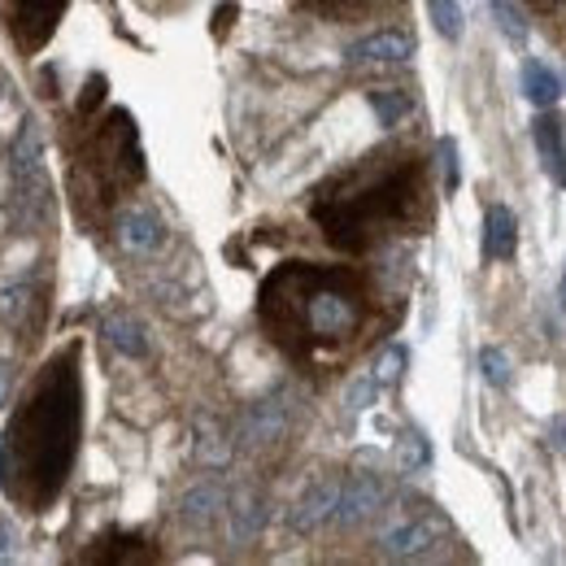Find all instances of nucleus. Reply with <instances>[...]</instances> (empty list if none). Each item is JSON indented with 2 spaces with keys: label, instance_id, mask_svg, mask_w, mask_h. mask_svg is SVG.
Wrapping results in <instances>:
<instances>
[{
  "label": "nucleus",
  "instance_id": "obj_1",
  "mask_svg": "<svg viewBox=\"0 0 566 566\" xmlns=\"http://www.w3.org/2000/svg\"><path fill=\"white\" fill-rule=\"evenodd\" d=\"M258 323L292 366L323 375L375 340L384 301L361 266L280 262L258 287Z\"/></svg>",
  "mask_w": 566,
  "mask_h": 566
},
{
  "label": "nucleus",
  "instance_id": "obj_2",
  "mask_svg": "<svg viewBox=\"0 0 566 566\" xmlns=\"http://www.w3.org/2000/svg\"><path fill=\"white\" fill-rule=\"evenodd\" d=\"M431 210V161L415 144L370 148L310 192V222L345 258H366L401 235H423Z\"/></svg>",
  "mask_w": 566,
  "mask_h": 566
},
{
  "label": "nucleus",
  "instance_id": "obj_3",
  "mask_svg": "<svg viewBox=\"0 0 566 566\" xmlns=\"http://www.w3.org/2000/svg\"><path fill=\"white\" fill-rule=\"evenodd\" d=\"M83 444V340L49 357L18 397L4 436V493L22 514H44L66 493Z\"/></svg>",
  "mask_w": 566,
  "mask_h": 566
},
{
  "label": "nucleus",
  "instance_id": "obj_4",
  "mask_svg": "<svg viewBox=\"0 0 566 566\" xmlns=\"http://www.w3.org/2000/svg\"><path fill=\"white\" fill-rule=\"evenodd\" d=\"M66 188L78 227L101 231L109 227L114 210L136 192L148 175L140 148V127L132 109L109 105L92 114H74V127L66 136Z\"/></svg>",
  "mask_w": 566,
  "mask_h": 566
},
{
  "label": "nucleus",
  "instance_id": "obj_5",
  "mask_svg": "<svg viewBox=\"0 0 566 566\" xmlns=\"http://www.w3.org/2000/svg\"><path fill=\"white\" fill-rule=\"evenodd\" d=\"M66 9H71V0H0V27H4L9 44L18 49V57L44 53L49 40L57 35Z\"/></svg>",
  "mask_w": 566,
  "mask_h": 566
},
{
  "label": "nucleus",
  "instance_id": "obj_6",
  "mask_svg": "<svg viewBox=\"0 0 566 566\" xmlns=\"http://www.w3.org/2000/svg\"><path fill=\"white\" fill-rule=\"evenodd\" d=\"M78 563L92 566H144V563H161V549L140 536V532H127V527H105L101 536L87 541V549L78 554Z\"/></svg>",
  "mask_w": 566,
  "mask_h": 566
},
{
  "label": "nucleus",
  "instance_id": "obj_7",
  "mask_svg": "<svg viewBox=\"0 0 566 566\" xmlns=\"http://www.w3.org/2000/svg\"><path fill=\"white\" fill-rule=\"evenodd\" d=\"M444 532H449V523H444L440 514L423 510V514H410V518H401L397 527H388L379 545H384L388 558H423V554H431V549L440 545Z\"/></svg>",
  "mask_w": 566,
  "mask_h": 566
},
{
  "label": "nucleus",
  "instance_id": "obj_8",
  "mask_svg": "<svg viewBox=\"0 0 566 566\" xmlns=\"http://www.w3.org/2000/svg\"><path fill=\"white\" fill-rule=\"evenodd\" d=\"M415 57V40L401 35V31H375L366 40H357L349 49V62L354 66H401Z\"/></svg>",
  "mask_w": 566,
  "mask_h": 566
},
{
  "label": "nucleus",
  "instance_id": "obj_9",
  "mask_svg": "<svg viewBox=\"0 0 566 566\" xmlns=\"http://www.w3.org/2000/svg\"><path fill=\"white\" fill-rule=\"evenodd\" d=\"M532 140H536V153H541L549 179H554L558 188H566V127L554 109H541V118H536V127H532Z\"/></svg>",
  "mask_w": 566,
  "mask_h": 566
},
{
  "label": "nucleus",
  "instance_id": "obj_10",
  "mask_svg": "<svg viewBox=\"0 0 566 566\" xmlns=\"http://www.w3.org/2000/svg\"><path fill=\"white\" fill-rule=\"evenodd\" d=\"M336 505H340V480H318L310 493L296 501L292 527H296V532H314L318 523L336 518Z\"/></svg>",
  "mask_w": 566,
  "mask_h": 566
},
{
  "label": "nucleus",
  "instance_id": "obj_11",
  "mask_svg": "<svg viewBox=\"0 0 566 566\" xmlns=\"http://www.w3.org/2000/svg\"><path fill=\"white\" fill-rule=\"evenodd\" d=\"M118 240H123L127 253H153V249L166 244V222L153 210H132L118 222Z\"/></svg>",
  "mask_w": 566,
  "mask_h": 566
},
{
  "label": "nucleus",
  "instance_id": "obj_12",
  "mask_svg": "<svg viewBox=\"0 0 566 566\" xmlns=\"http://www.w3.org/2000/svg\"><path fill=\"white\" fill-rule=\"evenodd\" d=\"M384 484L375 475H354L349 484H340V505H336V523H357L370 510H379Z\"/></svg>",
  "mask_w": 566,
  "mask_h": 566
},
{
  "label": "nucleus",
  "instance_id": "obj_13",
  "mask_svg": "<svg viewBox=\"0 0 566 566\" xmlns=\"http://www.w3.org/2000/svg\"><path fill=\"white\" fill-rule=\"evenodd\" d=\"M518 249V222L505 206L484 213V262H510Z\"/></svg>",
  "mask_w": 566,
  "mask_h": 566
},
{
  "label": "nucleus",
  "instance_id": "obj_14",
  "mask_svg": "<svg viewBox=\"0 0 566 566\" xmlns=\"http://www.w3.org/2000/svg\"><path fill=\"white\" fill-rule=\"evenodd\" d=\"M523 92H527V101H532L536 109H554L558 96H563V78L549 71L545 62L527 57V62H523Z\"/></svg>",
  "mask_w": 566,
  "mask_h": 566
},
{
  "label": "nucleus",
  "instance_id": "obj_15",
  "mask_svg": "<svg viewBox=\"0 0 566 566\" xmlns=\"http://www.w3.org/2000/svg\"><path fill=\"white\" fill-rule=\"evenodd\" d=\"M375 4L379 0H296V9H305L323 22H361V18H370Z\"/></svg>",
  "mask_w": 566,
  "mask_h": 566
},
{
  "label": "nucleus",
  "instance_id": "obj_16",
  "mask_svg": "<svg viewBox=\"0 0 566 566\" xmlns=\"http://www.w3.org/2000/svg\"><path fill=\"white\" fill-rule=\"evenodd\" d=\"M366 101H370L379 127H397V123L410 114V96L397 92V87H375V92H366Z\"/></svg>",
  "mask_w": 566,
  "mask_h": 566
},
{
  "label": "nucleus",
  "instance_id": "obj_17",
  "mask_svg": "<svg viewBox=\"0 0 566 566\" xmlns=\"http://www.w3.org/2000/svg\"><path fill=\"white\" fill-rule=\"evenodd\" d=\"M109 340H114V349L127 357H144L148 354V345H144V327L136 323V318H127V314H114L109 318Z\"/></svg>",
  "mask_w": 566,
  "mask_h": 566
},
{
  "label": "nucleus",
  "instance_id": "obj_18",
  "mask_svg": "<svg viewBox=\"0 0 566 566\" xmlns=\"http://www.w3.org/2000/svg\"><path fill=\"white\" fill-rule=\"evenodd\" d=\"M493 18L510 44H527V18H523V9L514 0H493Z\"/></svg>",
  "mask_w": 566,
  "mask_h": 566
},
{
  "label": "nucleus",
  "instance_id": "obj_19",
  "mask_svg": "<svg viewBox=\"0 0 566 566\" xmlns=\"http://www.w3.org/2000/svg\"><path fill=\"white\" fill-rule=\"evenodd\" d=\"M427 18L444 40H462V9L458 0H427Z\"/></svg>",
  "mask_w": 566,
  "mask_h": 566
},
{
  "label": "nucleus",
  "instance_id": "obj_20",
  "mask_svg": "<svg viewBox=\"0 0 566 566\" xmlns=\"http://www.w3.org/2000/svg\"><path fill=\"white\" fill-rule=\"evenodd\" d=\"M480 370H484V379H489L493 388H505V384H510V357L501 354V349H480Z\"/></svg>",
  "mask_w": 566,
  "mask_h": 566
},
{
  "label": "nucleus",
  "instance_id": "obj_21",
  "mask_svg": "<svg viewBox=\"0 0 566 566\" xmlns=\"http://www.w3.org/2000/svg\"><path fill=\"white\" fill-rule=\"evenodd\" d=\"M440 170H444V192L453 197L458 192V184H462V166H458V144L449 140H440Z\"/></svg>",
  "mask_w": 566,
  "mask_h": 566
},
{
  "label": "nucleus",
  "instance_id": "obj_22",
  "mask_svg": "<svg viewBox=\"0 0 566 566\" xmlns=\"http://www.w3.org/2000/svg\"><path fill=\"white\" fill-rule=\"evenodd\" d=\"M210 505H218V493H213V489H197V493L184 496V518H188V523H206L213 514Z\"/></svg>",
  "mask_w": 566,
  "mask_h": 566
},
{
  "label": "nucleus",
  "instance_id": "obj_23",
  "mask_svg": "<svg viewBox=\"0 0 566 566\" xmlns=\"http://www.w3.org/2000/svg\"><path fill=\"white\" fill-rule=\"evenodd\" d=\"M401 366H406V349L401 345H392L388 354H384V361H379V384H392V379H401Z\"/></svg>",
  "mask_w": 566,
  "mask_h": 566
},
{
  "label": "nucleus",
  "instance_id": "obj_24",
  "mask_svg": "<svg viewBox=\"0 0 566 566\" xmlns=\"http://www.w3.org/2000/svg\"><path fill=\"white\" fill-rule=\"evenodd\" d=\"M375 392H379V375H361L354 384V392H349V406H354V410H366V406L375 401Z\"/></svg>",
  "mask_w": 566,
  "mask_h": 566
},
{
  "label": "nucleus",
  "instance_id": "obj_25",
  "mask_svg": "<svg viewBox=\"0 0 566 566\" xmlns=\"http://www.w3.org/2000/svg\"><path fill=\"white\" fill-rule=\"evenodd\" d=\"M401 462H406V467H423V462H427V440H423V436H410V440H406Z\"/></svg>",
  "mask_w": 566,
  "mask_h": 566
},
{
  "label": "nucleus",
  "instance_id": "obj_26",
  "mask_svg": "<svg viewBox=\"0 0 566 566\" xmlns=\"http://www.w3.org/2000/svg\"><path fill=\"white\" fill-rule=\"evenodd\" d=\"M235 13H240L235 4H218V13H213V35H227V27H231Z\"/></svg>",
  "mask_w": 566,
  "mask_h": 566
},
{
  "label": "nucleus",
  "instance_id": "obj_27",
  "mask_svg": "<svg viewBox=\"0 0 566 566\" xmlns=\"http://www.w3.org/2000/svg\"><path fill=\"white\" fill-rule=\"evenodd\" d=\"M549 444H554L558 453H566V419H554V423H549Z\"/></svg>",
  "mask_w": 566,
  "mask_h": 566
},
{
  "label": "nucleus",
  "instance_id": "obj_28",
  "mask_svg": "<svg viewBox=\"0 0 566 566\" xmlns=\"http://www.w3.org/2000/svg\"><path fill=\"white\" fill-rule=\"evenodd\" d=\"M4 388H9V375H4V366H0V406H4Z\"/></svg>",
  "mask_w": 566,
  "mask_h": 566
},
{
  "label": "nucleus",
  "instance_id": "obj_29",
  "mask_svg": "<svg viewBox=\"0 0 566 566\" xmlns=\"http://www.w3.org/2000/svg\"><path fill=\"white\" fill-rule=\"evenodd\" d=\"M0 484H4V458H0Z\"/></svg>",
  "mask_w": 566,
  "mask_h": 566
},
{
  "label": "nucleus",
  "instance_id": "obj_30",
  "mask_svg": "<svg viewBox=\"0 0 566 566\" xmlns=\"http://www.w3.org/2000/svg\"><path fill=\"white\" fill-rule=\"evenodd\" d=\"M536 4H541V9H545V4H554V0H536Z\"/></svg>",
  "mask_w": 566,
  "mask_h": 566
},
{
  "label": "nucleus",
  "instance_id": "obj_31",
  "mask_svg": "<svg viewBox=\"0 0 566 566\" xmlns=\"http://www.w3.org/2000/svg\"><path fill=\"white\" fill-rule=\"evenodd\" d=\"M563 301H566V275H563Z\"/></svg>",
  "mask_w": 566,
  "mask_h": 566
}]
</instances>
